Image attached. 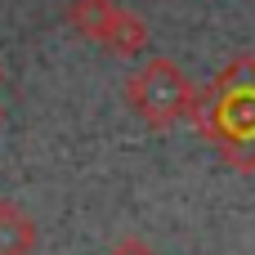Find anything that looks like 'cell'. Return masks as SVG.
Masks as SVG:
<instances>
[{
	"label": "cell",
	"mask_w": 255,
	"mask_h": 255,
	"mask_svg": "<svg viewBox=\"0 0 255 255\" xmlns=\"http://www.w3.org/2000/svg\"><path fill=\"white\" fill-rule=\"evenodd\" d=\"M0 81H4V67H0Z\"/></svg>",
	"instance_id": "8992f818"
},
{
	"label": "cell",
	"mask_w": 255,
	"mask_h": 255,
	"mask_svg": "<svg viewBox=\"0 0 255 255\" xmlns=\"http://www.w3.org/2000/svg\"><path fill=\"white\" fill-rule=\"evenodd\" d=\"M126 103L134 108V117H143L152 130H170L175 121L193 117V85L188 76L170 63V58H148L139 72H130L126 81Z\"/></svg>",
	"instance_id": "6da1fadb"
},
{
	"label": "cell",
	"mask_w": 255,
	"mask_h": 255,
	"mask_svg": "<svg viewBox=\"0 0 255 255\" xmlns=\"http://www.w3.org/2000/svg\"><path fill=\"white\" fill-rule=\"evenodd\" d=\"M112 13H117V0H72L67 4V22L85 40H94V45H99V36H103V27H108Z\"/></svg>",
	"instance_id": "277c9868"
},
{
	"label": "cell",
	"mask_w": 255,
	"mask_h": 255,
	"mask_svg": "<svg viewBox=\"0 0 255 255\" xmlns=\"http://www.w3.org/2000/svg\"><path fill=\"white\" fill-rule=\"evenodd\" d=\"M108 255H157V251H152L148 242H139V238H126V242H117Z\"/></svg>",
	"instance_id": "5b68a950"
},
{
	"label": "cell",
	"mask_w": 255,
	"mask_h": 255,
	"mask_svg": "<svg viewBox=\"0 0 255 255\" xmlns=\"http://www.w3.org/2000/svg\"><path fill=\"white\" fill-rule=\"evenodd\" d=\"M31 251H36V224L18 206L0 202V255H31Z\"/></svg>",
	"instance_id": "3957f363"
},
{
	"label": "cell",
	"mask_w": 255,
	"mask_h": 255,
	"mask_svg": "<svg viewBox=\"0 0 255 255\" xmlns=\"http://www.w3.org/2000/svg\"><path fill=\"white\" fill-rule=\"evenodd\" d=\"M0 121H4V112H0Z\"/></svg>",
	"instance_id": "52a82bcc"
},
{
	"label": "cell",
	"mask_w": 255,
	"mask_h": 255,
	"mask_svg": "<svg viewBox=\"0 0 255 255\" xmlns=\"http://www.w3.org/2000/svg\"><path fill=\"white\" fill-rule=\"evenodd\" d=\"M99 45L112 49V54H121V58H134V54L148 49V22H143L139 13H130V9L117 4V13L108 18V27H103V36H99Z\"/></svg>",
	"instance_id": "7a4b0ae2"
}]
</instances>
